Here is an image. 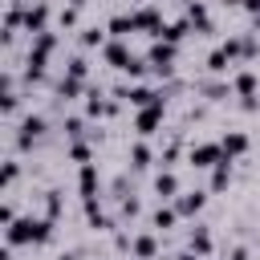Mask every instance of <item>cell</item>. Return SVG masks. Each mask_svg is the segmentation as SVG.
Returning <instances> with one entry per match:
<instances>
[{
  "label": "cell",
  "mask_w": 260,
  "mask_h": 260,
  "mask_svg": "<svg viewBox=\"0 0 260 260\" xmlns=\"http://www.w3.org/2000/svg\"><path fill=\"white\" fill-rule=\"evenodd\" d=\"M53 240V219L49 215H16L4 228V244L8 248H24V244H49Z\"/></svg>",
  "instance_id": "obj_1"
},
{
  "label": "cell",
  "mask_w": 260,
  "mask_h": 260,
  "mask_svg": "<svg viewBox=\"0 0 260 260\" xmlns=\"http://www.w3.org/2000/svg\"><path fill=\"white\" fill-rule=\"evenodd\" d=\"M219 158H223V146H219V142H195V146L187 150V162H191L195 171H211Z\"/></svg>",
  "instance_id": "obj_2"
},
{
  "label": "cell",
  "mask_w": 260,
  "mask_h": 260,
  "mask_svg": "<svg viewBox=\"0 0 260 260\" xmlns=\"http://www.w3.org/2000/svg\"><path fill=\"white\" fill-rule=\"evenodd\" d=\"M146 61H150V69H154V73L171 77V73H175V45H171V41H154V45H150V53H146Z\"/></svg>",
  "instance_id": "obj_3"
},
{
  "label": "cell",
  "mask_w": 260,
  "mask_h": 260,
  "mask_svg": "<svg viewBox=\"0 0 260 260\" xmlns=\"http://www.w3.org/2000/svg\"><path fill=\"white\" fill-rule=\"evenodd\" d=\"M162 106H167V98L158 93V102H150V106H142V110H138V118H134V130H138L142 138L158 130V122H162Z\"/></svg>",
  "instance_id": "obj_4"
},
{
  "label": "cell",
  "mask_w": 260,
  "mask_h": 260,
  "mask_svg": "<svg viewBox=\"0 0 260 260\" xmlns=\"http://www.w3.org/2000/svg\"><path fill=\"white\" fill-rule=\"evenodd\" d=\"M45 28H49V0H32L28 12H24V32L37 37V32H45Z\"/></svg>",
  "instance_id": "obj_5"
},
{
  "label": "cell",
  "mask_w": 260,
  "mask_h": 260,
  "mask_svg": "<svg viewBox=\"0 0 260 260\" xmlns=\"http://www.w3.org/2000/svg\"><path fill=\"white\" fill-rule=\"evenodd\" d=\"M114 98H122V102H130L134 110H142V106H150V102H158V93H154L150 85H130V89H126V85H118V89H114Z\"/></svg>",
  "instance_id": "obj_6"
},
{
  "label": "cell",
  "mask_w": 260,
  "mask_h": 260,
  "mask_svg": "<svg viewBox=\"0 0 260 260\" xmlns=\"http://www.w3.org/2000/svg\"><path fill=\"white\" fill-rule=\"evenodd\" d=\"M41 134H45V118H41V114H28V118L20 122V130H16V146H20V150H28Z\"/></svg>",
  "instance_id": "obj_7"
},
{
  "label": "cell",
  "mask_w": 260,
  "mask_h": 260,
  "mask_svg": "<svg viewBox=\"0 0 260 260\" xmlns=\"http://www.w3.org/2000/svg\"><path fill=\"white\" fill-rule=\"evenodd\" d=\"M130 16H134V32H150V37H158L162 16H158L154 4H146V8H138V12H130Z\"/></svg>",
  "instance_id": "obj_8"
},
{
  "label": "cell",
  "mask_w": 260,
  "mask_h": 260,
  "mask_svg": "<svg viewBox=\"0 0 260 260\" xmlns=\"http://www.w3.org/2000/svg\"><path fill=\"white\" fill-rule=\"evenodd\" d=\"M203 203H207V191H183V195L175 199V211H179L183 219H191V215L203 211Z\"/></svg>",
  "instance_id": "obj_9"
},
{
  "label": "cell",
  "mask_w": 260,
  "mask_h": 260,
  "mask_svg": "<svg viewBox=\"0 0 260 260\" xmlns=\"http://www.w3.org/2000/svg\"><path fill=\"white\" fill-rule=\"evenodd\" d=\"M102 57H106L118 73H126V65H130V57H134V53H130L122 41H106V45H102Z\"/></svg>",
  "instance_id": "obj_10"
},
{
  "label": "cell",
  "mask_w": 260,
  "mask_h": 260,
  "mask_svg": "<svg viewBox=\"0 0 260 260\" xmlns=\"http://www.w3.org/2000/svg\"><path fill=\"white\" fill-rule=\"evenodd\" d=\"M154 252H158V236L154 232H142V236L130 240V256L134 260H154Z\"/></svg>",
  "instance_id": "obj_11"
},
{
  "label": "cell",
  "mask_w": 260,
  "mask_h": 260,
  "mask_svg": "<svg viewBox=\"0 0 260 260\" xmlns=\"http://www.w3.org/2000/svg\"><path fill=\"white\" fill-rule=\"evenodd\" d=\"M187 20H191V28L211 32V16H207V4L203 0H187Z\"/></svg>",
  "instance_id": "obj_12"
},
{
  "label": "cell",
  "mask_w": 260,
  "mask_h": 260,
  "mask_svg": "<svg viewBox=\"0 0 260 260\" xmlns=\"http://www.w3.org/2000/svg\"><path fill=\"white\" fill-rule=\"evenodd\" d=\"M219 146H223L228 158H240V154L248 150V134H244V130H228V134L219 138Z\"/></svg>",
  "instance_id": "obj_13"
},
{
  "label": "cell",
  "mask_w": 260,
  "mask_h": 260,
  "mask_svg": "<svg viewBox=\"0 0 260 260\" xmlns=\"http://www.w3.org/2000/svg\"><path fill=\"white\" fill-rule=\"evenodd\" d=\"M154 191H158V199H162V203H175V199H179V179H175L171 171H158Z\"/></svg>",
  "instance_id": "obj_14"
},
{
  "label": "cell",
  "mask_w": 260,
  "mask_h": 260,
  "mask_svg": "<svg viewBox=\"0 0 260 260\" xmlns=\"http://www.w3.org/2000/svg\"><path fill=\"white\" fill-rule=\"evenodd\" d=\"M179 219H183V215L175 211V203H162V207H158V211L150 215V228H154V232H171V228H175Z\"/></svg>",
  "instance_id": "obj_15"
},
{
  "label": "cell",
  "mask_w": 260,
  "mask_h": 260,
  "mask_svg": "<svg viewBox=\"0 0 260 260\" xmlns=\"http://www.w3.org/2000/svg\"><path fill=\"white\" fill-rule=\"evenodd\" d=\"M77 191H81V199L98 195V167H93V162H81V175H77Z\"/></svg>",
  "instance_id": "obj_16"
},
{
  "label": "cell",
  "mask_w": 260,
  "mask_h": 260,
  "mask_svg": "<svg viewBox=\"0 0 260 260\" xmlns=\"http://www.w3.org/2000/svg\"><path fill=\"white\" fill-rule=\"evenodd\" d=\"M232 162H236V158H228V154H223V158L211 167V191H223V187L232 183Z\"/></svg>",
  "instance_id": "obj_17"
},
{
  "label": "cell",
  "mask_w": 260,
  "mask_h": 260,
  "mask_svg": "<svg viewBox=\"0 0 260 260\" xmlns=\"http://www.w3.org/2000/svg\"><path fill=\"white\" fill-rule=\"evenodd\" d=\"M106 32H110L114 41H122V37H130V32H134V16H126V12H118V16H110V24H106Z\"/></svg>",
  "instance_id": "obj_18"
},
{
  "label": "cell",
  "mask_w": 260,
  "mask_h": 260,
  "mask_svg": "<svg viewBox=\"0 0 260 260\" xmlns=\"http://www.w3.org/2000/svg\"><path fill=\"white\" fill-rule=\"evenodd\" d=\"M187 244H191V252H199V256H211V232H207V228H199V223H195Z\"/></svg>",
  "instance_id": "obj_19"
},
{
  "label": "cell",
  "mask_w": 260,
  "mask_h": 260,
  "mask_svg": "<svg viewBox=\"0 0 260 260\" xmlns=\"http://www.w3.org/2000/svg\"><path fill=\"white\" fill-rule=\"evenodd\" d=\"M232 89H236L240 98H256V73H252V69H244V73H236V81H232Z\"/></svg>",
  "instance_id": "obj_20"
},
{
  "label": "cell",
  "mask_w": 260,
  "mask_h": 260,
  "mask_svg": "<svg viewBox=\"0 0 260 260\" xmlns=\"http://www.w3.org/2000/svg\"><path fill=\"white\" fill-rule=\"evenodd\" d=\"M77 41H81V49H102V45H106V28H98V24H93V28H81Z\"/></svg>",
  "instance_id": "obj_21"
},
{
  "label": "cell",
  "mask_w": 260,
  "mask_h": 260,
  "mask_svg": "<svg viewBox=\"0 0 260 260\" xmlns=\"http://www.w3.org/2000/svg\"><path fill=\"white\" fill-rule=\"evenodd\" d=\"M150 158H154V154H150V146H146V142H134V146H130V162H134L138 171H146V167H150Z\"/></svg>",
  "instance_id": "obj_22"
},
{
  "label": "cell",
  "mask_w": 260,
  "mask_h": 260,
  "mask_svg": "<svg viewBox=\"0 0 260 260\" xmlns=\"http://www.w3.org/2000/svg\"><path fill=\"white\" fill-rule=\"evenodd\" d=\"M77 93H81V81H77V77H69V73H65V77H61V81H57V98H65V102H69V98H77Z\"/></svg>",
  "instance_id": "obj_23"
},
{
  "label": "cell",
  "mask_w": 260,
  "mask_h": 260,
  "mask_svg": "<svg viewBox=\"0 0 260 260\" xmlns=\"http://www.w3.org/2000/svg\"><path fill=\"white\" fill-rule=\"evenodd\" d=\"M16 179H20V162H16V158H8V162H4V175H0V187H4V191H12V187H16Z\"/></svg>",
  "instance_id": "obj_24"
},
{
  "label": "cell",
  "mask_w": 260,
  "mask_h": 260,
  "mask_svg": "<svg viewBox=\"0 0 260 260\" xmlns=\"http://www.w3.org/2000/svg\"><path fill=\"white\" fill-rule=\"evenodd\" d=\"M228 65H232V57H228V53H223V45H219V49L207 57V69H211V73H223Z\"/></svg>",
  "instance_id": "obj_25"
},
{
  "label": "cell",
  "mask_w": 260,
  "mask_h": 260,
  "mask_svg": "<svg viewBox=\"0 0 260 260\" xmlns=\"http://www.w3.org/2000/svg\"><path fill=\"white\" fill-rule=\"evenodd\" d=\"M45 215H49V219L61 215V191H45Z\"/></svg>",
  "instance_id": "obj_26"
},
{
  "label": "cell",
  "mask_w": 260,
  "mask_h": 260,
  "mask_svg": "<svg viewBox=\"0 0 260 260\" xmlns=\"http://www.w3.org/2000/svg\"><path fill=\"white\" fill-rule=\"evenodd\" d=\"M65 73H69V77H77V81H85V73H89V65H85V57H73V61L65 65Z\"/></svg>",
  "instance_id": "obj_27"
},
{
  "label": "cell",
  "mask_w": 260,
  "mask_h": 260,
  "mask_svg": "<svg viewBox=\"0 0 260 260\" xmlns=\"http://www.w3.org/2000/svg\"><path fill=\"white\" fill-rule=\"evenodd\" d=\"M69 158H73V162H89V142L73 138V146H69Z\"/></svg>",
  "instance_id": "obj_28"
},
{
  "label": "cell",
  "mask_w": 260,
  "mask_h": 260,
  "mask_svg": "<svg viewBox=\"0 0 260 260\" xmlns=\"http://www.w3.org/2000/svg\"><path fill=\"white\" fill-rule=\"evenodd\" d=\"M57 20H61V28H73V24H77V4L61 8V16H57Z\"/></svg>",
  "instance_id": "obj_29"
},
{
  "label": "cell",
  "mask_w": 260,
  "mask_h": 260,
  "mask_svg": "<svg viewBox=\"0 0 260 260\" xmlns=\"http://www.w3.org/2000/svg\"><path fill=\"white\" fill-rule=\"evenodd\" d=\"M81 126H85L81 118H65V122H61V130H65L69 138H81Z\"/></svg>",
  "instance_id": "obj_30"
},
{
  "label": "cell",
  "mask_w": 260,
  "mask_h": 260,
  "mask_svg": "<svg viewBox=\"0 0 260 260\" xmlns=\"http://www.w3.org/2000/svg\"><path fill=\"white\" fill-rule=\"evenodd\" d=\"M12 219H16V207H12V203H4V207H0V223H4V228H8V223H12Z\"/></svg>",
  "instance_id": "obj_31"
},
{
  "label": "cell",
  "mask_w": 260,
  "mask_h": 260,
  "mask_svg": "<svg viewBox=\"0 0 260 260\" xmlns=\"http://www.w3.org/2000/svg\"><path fill=\"white\" fill-rule=\"evenodd\" d=\"M122 215L134 219V215H138V199H122Z\"/></svg>",
  "instance_id": "obj_32"
},
{
  "label": "cell",
  "mask_w": 260,
  "mask_h": 260,
  "mask_svg": "<svg viewBox=\"0 0 260 260\" xmlns=\"http://www.w3.org/2000/svg\"><path fill=\"white\" fill-rule=\"evenodd\" d=\"M244 4V12H252V16H260V0H240Z\"/></svg>",
  "instance_id": "obj_33"
},
{
  "label": "cell",
  "mask_w": 260,
  "mask_h": 260,
  "mask_svg": "<svg viewBox=\"0 0 260 260\" xmlns=\"http://www.w3.org/2000/svg\"><path fill=\"white\" fill-rule=\"evenodd\" d=\"M175 260H203V256H199V252H191V248H187V252H179V256H175Z\"/></svg>",
  "instance_id": "obj_34"
},
{
  "label": "cell",
  "mask_w": 260,
  "mask_h": 260,
  "mask_svg": "<svg viewBox=\"0 0 260 260\" xmlns=\"http://www.w3.org/2000/svg\"><path fill=\"white\" fill-rule=\"evenodd\" d=\"M252 24H256V32H260V16H252Z\"/></svg>",
  "instance_id": "obj_35"
},
{
  "label": "cell",
  "mask_w": 260,
  "mask_h": 260,
  "mask_svg": "<svg viewBox=\"0 0 260 260\" xmlns=\"http://www.w3.org/2000/svg\"><path fill=\"white\" fill-rule=\"evenodd\" d=\"M215 4H232V0H215Z\"/></svg>",
  "instance_id": "obj_36"
}]
</instances>
